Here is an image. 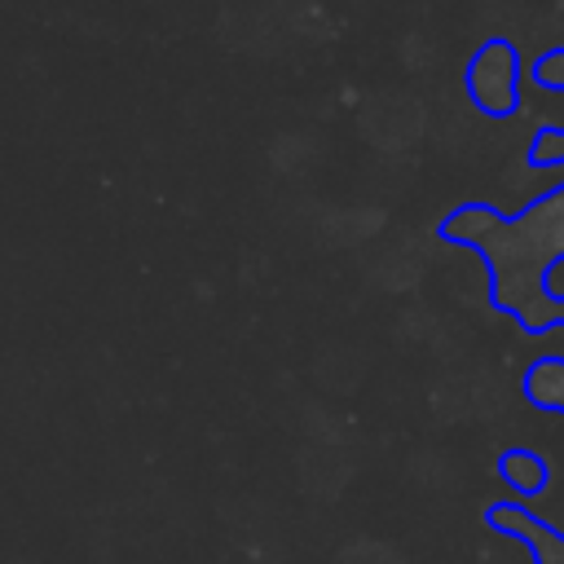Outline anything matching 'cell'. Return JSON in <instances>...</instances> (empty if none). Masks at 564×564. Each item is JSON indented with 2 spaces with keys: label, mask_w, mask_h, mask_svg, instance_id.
I'll use <instances>...</instances> for the list:
<instances>
[{
  "label": "cell",
  "mask_w": 564,
  "mask_h": 564,
  "mask_svg": "<svg viewBox=\"0 0 564 564\" xmlns=\"http://www.w3.org/2000/svg\"><path fill=\"white\" fill-rule=\"evenodd\" d=\"M533 79H538V84H546V88H564V48L542 53V57H538V66H533Z\"/></svg>",
  "instance_id": "5b68a950"
},
{
  "label": "cell",
  "mask_w": 564,
  "mask_h": 564,
  "mask_svg": "<svg viewBox=\"0 0 564 564\" xmlns=\"http://www.w3.org/2000/svg\"><path fill=\"white\" fill-rule=\"evenodd\" d=\"M485 520H489L494 529H502V533H511V538L529 542L538 564H564V533H560V529H551L546 520L529 516L524 507H516V502H498V507H489V511H485Z\"/></svg>",
  "instance_id": "7a4b0ae2"
},
{
  "label": "cell",
  "mask_w": 564,
  "mask_h": 564,
  "mask_svg": "<svg viewBox=\"0 0 564 564\" xmlns=\"http://www.w3.org/2000/svg\"><path fill=\"white\" fill-rule=\"evenodd\" d=\"M542 286H546L551 300H564V251L542 269Z\"/></svg>",
  "instance_id": "8992f818"
},
{
  "label": "cell",
  "mask_w": 564,
  "mask_h": 564,
  "mask_svg": "<svg viewBox=\"0 0 564 564\" xmlns=\"http://www.w3.org/2000/svg\"><path fill=\"white\" fill-rule=\"evenodd\" d=\"M498 476L516 489V494H542V485H546V458L538 454V449H524V445H516V449H507L502 458H498Z\"/></svg>",
  "instance_id": "3957f363"
},
{
  "label": "cell",
  "mask_w": 564,
  "mask_h": 564,
  "mask_svg": "<svg viewBox=\"0 0 564 564\" xmlns=\"http://www.w3.org/2000/svg\"><path fill=\"white\" fill-rule=\"evenodd\" d=\"M533 167H564V128H542L529 145Z\"/></svg>",
  "instance_id": "277c9868"
},
{
  "label": "cell",
  "mask_w": 564,
  "mask_h": 564,
  "mask_svg": "<svg viewBox=\"0 0 564 564\" xmlns=\"http://www.w3.org/2000/svg\"><path fill=\"white\" fill-rule=\"evenodd\" d=\"M467 93L480 115L507 119L520 101V53L511 40H485L467 62Z\"/></svg>",
  "instance_id": "6da1fadb"
}]
</instances>
